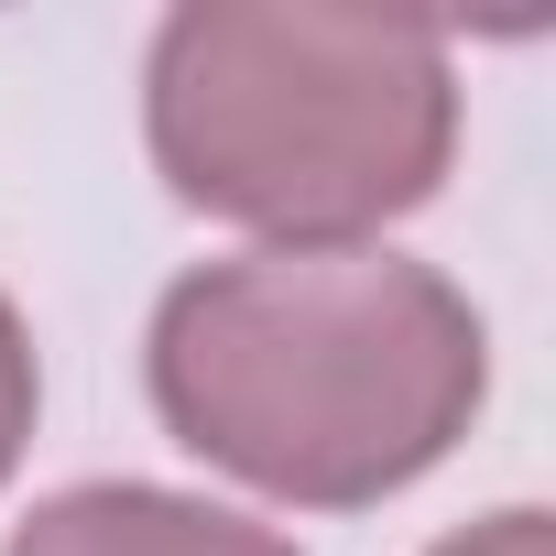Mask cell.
Masks as SVG:
<instances>
[{
  "instance_id": "cell-4",
  "label": "cell",
  "mask_w": 556,
  "mask_h": 556,
  "mask_svg": "<svg viewBox=\"0 0 556 556\" xmlns=\"http://www.w3.org/2000/svg\"><path fill=\"white\" fill-rule=\"evenodd\" d=\"M34 328H23V306L0 295V480L23 469V447H34Z\"/></svg>"
},
{
  "instance_id": "cell-3",
  "label": "cell",
  "mask_w": 556,
  "mask_h": 556,
  "mask_svg": "<svg viewBox=\"0 0 556 556\" xmlns=\"http://www.w3.org/2000/svg\"><path fill=\"white\" fill-rule=\"evenodd\" d=\"M0 556H295L273 523L218 513L197 491H153V480H77L55 502H34Z\"/></svg>"
},
{
  "instance_id": "cell-1",
  "label": "cell",
  "mask_w": 556,
  "mask_h": 556,
  "mask_svg": "<svg viewBox=\"0 0 556 556\" xmlns=\"http://www.w3.org/2000/svg\"><path fill=\"white\" fill-rule=\"evenodd\" d=\"M142 371L153 415L207 469L306 513H361L469 437L491 328L437 262L371 240L229 251L164 285Z\"/></svg>"
},
{
  "instance_id": "cell-5",
  "label": "cell",
  "mask_w": 556,
  "mask_h": 556,
  "mask_svg": "<svg viewBox=\"0 0 556 556\" xmlns=\"http://www.w3.org/2000/svg\"><path fill=\"white\" fill-rule=\"evenodd\" d=\"M426 556H556V523H545L534 502H502V513L458 523V534H447V545H426Z\"/></svg>"
},
{
  "instance_id": "cell-2",
  "label": "cell",
  "mask_w": 556,
  "mask_h": 556,
  "mask_svg": "<svg viewBox=\"0 0 556 556\" xmlns=\"http://www.w3.org/2000/svg\"><path fill=\"white\" fill-rule=\"evenodd\" d=\"M164 186L262 251H350L426 207L458 153L447 34L328 0H186L142 66Z\"/></svg>"
}]
</instances>
